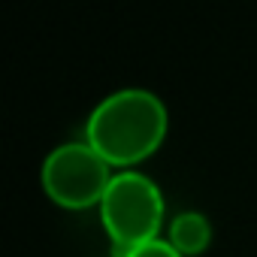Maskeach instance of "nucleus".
<instances>
[{"instance_id":"1","label":"nucleus","mask_w":257,"mask_h":257,"mask_svg":"<svg viewBox=\"0 0 257 257\" xmlns=\"http://www.w3.org/2000/svg\"><path fill=\"white\" fill-rule=\"evenodd\" d=\"M167 127L170 112L161 94L143 85H124L94 103L85 121V140L109 164L127 170L164 143Z\"/></svg>"},{"instance_id":"2","label":"nucleus","mask_w":257,"mask_h":257,"mask_svg":"<svg viewBox=\"0 0 257 257\" xmlns=\"http://www.w3.org/2000/svg\"><path fill=\"white\" fill-rule=\"evenodd\" d=\"M100 218L121 251L155 239L164 224V191L143 170H115L100 197Z\"/></svg>"},{"instance_id":"3","label":"nucleus","mask_w":257,"mask_h":257,"mask_svg":"<svg viewBox=\"0 0 257 257\" xmlns=\"http://www.w3.org/2000/svg\"><path fill=\"white\" fill-rule=\"evenodd\" d=\"M112 164L88 143V140H67L58 143L40 167V179L46 194L70 209H85L91 203H100L109 179Z\"/></svg>"},{"instance_id":"4","label":"nucleus","mask_w":257,"mask_h":257,"mask_svg":"<svg viewBox=\"0 0 257 257\" xmlns=\"http://www.w3.org/2000/svg\"><path fill=\"white\" fill-rule=\"evenodd\" d=\"M167 239L182 251V254H197L209 245L212 239V224L203 212L197 209H185V212H176L170 218V227H167Z\"/></svg>"},{"instance_id":"5","label":"nucleus","mask_w":257,"mask_h":257,"mask_svg":"<svg viewBox=\"0 0 257 257\" xmlns=\"http://www.w3.org/2000/svg\"><path fill=\"white\" fill-rule=\"evenodd\" d=\"M121 257H185L167 236H155V239H146V242H137L131 248H124Z\"/></svg>"}]
</instances>
